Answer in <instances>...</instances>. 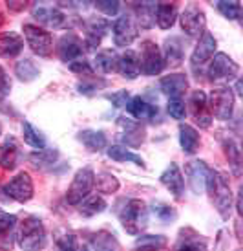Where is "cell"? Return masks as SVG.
<instances>
[{"label":"cell","mask_w":243,"mask_h":251,"mask_svg":"<svg viewBox=\"0 0 243 251\" xmlns=\"http://www.w3.org/2000/svg\"><path fill=\"white\" fill-rule=\"evenodd\" d=\"M33 17L39 22L46 24V26H51V28H61L66 22V17L64 13L59 9V7L53 6H37L33 7Z\"/></svg>","instance_id":"d6986e66"},{"label":"cell","mask_w":243,"mask_h":251,"mask_svg":"<svg viewBox=\"0 0 243 251\" xmlns=\"http://www.w3.org/2000/svg\"><path fill=\"white\" fill-rule=\"evenodd\" d=\"M79 141H83V145L91 151V152H99L106 147V136H104L103 130H81L79 132Z\"/></svg>","instance_id":"f1b7e54d"},{"label":"cell","mask_w":243,"mask_h":251,"mask_svg":"<svg viewBox=\"0 0 243 251\" xmlns=\"http://www.w3.org/2000/svg\"><path fill=\"white\" fill-rule=\"evenodd\" d=\"M152 211H154V215L159 218L163 224H168V222H172L174 218H176V211H174V207H170V205H167V203H154L152 205Z\"/></svg>","instance_id":"7bdbcfd3"},{"label":"cell","mask_w":243,"mask_h":251,"mask_svg":"<svg viewBox=\"0 0 243 251\" xmlns=\"http://www.w3.org/2000/svg\"><path fill=\"white\" fill-rule=\"evenodd\" d=\"M108 156H110L111 160L115 161H132V163H135V165H141V167H145V161H143V158L141 156H137L135 152H132V151H128L126 147L123 145H113L108 149Z\"/></svg>","instance_id":"e575fe53"},{"label":"cell","mask_w":243,"mask_h":251,"mask_svg":"<svg viewBox=\"0 0 243 251\" xmlns=\"http://www.w3.org/2000/svg\"><path fill=\"white\" fill-rule=\"evenodd\" d=\"M22 134H24V141H26L29 147H33V149H37V151L46 149V140H44V136H42L29 121H24V123H22Z\"/></svg>","instance_id":"8d00e7d4"},{"label":"cell","mask_w":243,"mask_h":251,"mask_svg":"<svg viewBox=\"0 0 243 251\" xmlns=\"http://www.w3.org/2000/svg\"><path fill=\"white\" fill-rule=\"evenodd\" d=\"M174 251H207V240L194 229H181Z\"/></svg>","instance_id":"ac0fdd59"},{"label":"cell","mask_w":243,"mask_h":251,"mask_svg":"<svg viewBox=\"0 0 243 251\" xmlns=\"http://www.w3.org/2000/svg\"><path fill=\"white\" fill-rule=\"evenodd\" d=\"M223 151H225V156H227L229 165L232 169V175L240 176L242 175V149H240V143L234 138H227V140H223Z\"/></svg>","instance_id":"83f0119b"},{"label":"cell","mask_w":243,"mask_h":251,"mask_svg":"<svg viewBox=\"0 0 243 251\" xmlns=\"http://www.w3.org/2000/svg\"><path fill=\"white\" fill-rule=\"evenodd\" d=\"M17 242L22 251H41L46 248V229L39 216H26L17 231Z\"/></svg>","instance_id":"7a4b0ae2"},{"label":"cell","mask_w":243,"mask_h":251,"mask_svg":"<svg viewBox=\"0 0 243 251\" xmlns=\"http://www.w3.org/2000/svg\"><path fill=\"white\" fill-rule=\"evenodd\" d=\"M181 21V28L183 31L187 33V35H199L203 33V29H205V11H203L199 6H196V4H188L185 9H183V13L179 17Z\"/></svg>","instance_id":"30bf717a"},{"label":"cell","mask_w":243,"mask_h":251,"mask_svg":"<svg viewBox=\"0 0 243 251\" xmlns=\"http://www.w3.org/2000/svg\"><path fill=\"white\" fill-rule=\"evenodd\" d=\"M79 251H91V248H90V246H83V248H81Z\"/></svg>","instance_id":"f5cc1de1"},{"label":"cell","mask_w":243,"mask_h":251,"mask_svg":"<svg viewBox=\"0 0 243 251\" xmlns=\"http://www.w3.org/2000/svg\"><path fill=\"white\" fill-rule=\"evenodd\" d=\"M205 189L208 191L210 202L214 203L216 211L220 213L223 220H229L230 209H232V191H230V183L227 180V176L210 169L207 176V183Z\"/></svg>","instance_id":"6da1fadb"},{"label":"cell","mask_w":243,"mask_h":251,"mask_svg":"<svg viewBox=\"0 0 243 251\" xmlns=\"http://www.w3.org/2000/svg\"><path fill=\"white\" fill-rule=\"evenodd\" d=\"M57 51H59L61 61H64V63H73V61H79L84 53L81 37L77 35V33H73V31L64 33V35L59 39Z\"/></svg>","instance_id":"8fae6325"},{"label":"cell","mask_w":243,"mask_h":251,"mask_svg":"<svg viewBox=\"0 0 243 251\" xmlns=\"http://www.w3.org/2000/svg\"><path fill=\"white\" fill-rule=\"evenodd\" d=\"M115 70L123 77H126V79H135V77L141 74V72H139L137 53L132 51V50H126L123 55L117 57V68H115Z\"/></svg>","instance_id":"603a6c76"},{"label":"cell","mask_w":243,"mask_h":251,"mask_svg":"<svg viewBox=\"0 0 243 251\" xmlns=\"http://www.w3.org/2000/svg\"><path fill=\"white\" fill-rule=\"evenodd\" d=\"M95 185H97V191L103 193V195H113L119 189V180L110 173H101V175L95 178Z\"/></svg>","instance_id":"ab89813d"},{"label":"cell","mask_w":243,"mask_h":251,"mask_svg":"<svg viewBox=\"0 0 243 251\" xmlns=\"http://www.w3.org/2000/svg\"><path fill=\"white\" fill-rule=\"evenodd\" d=\"M0 134H2V125H0Z\"/></svg>","instance_id":"11a10c76"},{"label":"cell","mask_w":243,"mask_h":251,"mask_svg":"<svg viewBox=\"0 0 243 251\" xmlns=\"http://www.w3.org/2000/svg\"><path fill=\"white\" fill-rule=\"evenodd\" d=\"M139 72H143L145 75H157L165 68V61L161 55L159 46L152 41H145L139 50Z\"/></svg>","instance_id":"5b68a950"},{"label":"cell","mask_w":243,"mask_h":251,"mask_svg":"<svg viewBox=\"0 0 243 251\" xmlns=\"http://www.w3.org/2000/svg\"><path fill=\"white\" fill-rule=\"evenodd\" d=\"M57 246H59V251H77L75 237L73 235H64Z\"/></svg>","instance_id":"f907efd6"},{"label":"cell","mask_w":243,"mask_h":251,"mask_svg":"<svg viewBox=\"0 0 243 251\" xmlns=\"http://www.w3.org/2000/svg\"><path fill=\"white\" fill-rule=\"evenodd\" d=\"M4 195L19 203H26L33 198V180L28 173H19L4 185Z\"/></svg>","instance_id":"ba28073f"},{"label":"cell","mask_w":243,"mask_h":251,"mask_svg":"<svg viewBox=\"0 0 243 251\" xmlns=\"http://www.w3.org/2000/svg\"><path fill=\"white\" fill-rule=\"evenodd\" d=\"M207 74L210 81H232L240 74V66L227 53H216Z\"/></svg>","instance_id":"9c48e42d"},{"label":"cell","mask_w":243,"mask_h":251,"mask_svg":"<svg viewBox=\"0 0 243 251\" xmlns=\"http://www.w3.org/2000/svg\"><path fill=\"white\" fill-rule=\"evenodd\" d=\"M155 6L152 2H141V4H133V11L137 15V24L143 29H148L154 26L155 22Z\"/></svg>","instance_id":"f546056e"},{"label":"cell","mask_w":243,"mask_h":251,"mask_svg":"<svg viewBox=\"0 0 243 251\" xmlns=\"http://www.w3.org/2000/svg\"><path fill=\"white\" fill-rule=\"evenodd\" d=\"M19 156H21V151H19L17 141L13 138H7L0 145V167L4 171H13L19 163Z\"/></svg>","instance_id":"7402d4cb"},{"label":"cell","mask_w":243,"mask_h":251,"mask_svg":"<svg viewBox=\"0 0 243 251\" xmlns=\"http://www.w3.org/2000/svg\"><path fill=\"white\" fill-rule=\"evenodd\" d=\"M108 31V21L104 19H91L86 24V46L90 50H93L95 46L101 44L103 37Z\"/></svg>","instance_id":"484cf974"},{"label":"cell","mask_w":243,"mask_h":251,"mask_svg":"<svg viewBox=\"0 0 243 251\" xmlns=\"http://www.w3.org/2000/svg\"><path fill=\"white\" fill-rule=\"evenodd\" d=\"M24 48V39L19 33H2L0 35V57L9 59V57H17Z\"/></svg>","instance_id":"cb8c5ba5"},{"label":"cell","mask_w":243,"mask_h":251,"mask_svg":"<svg viewBox=\"0 0 243 251\" xmlns=\"http://www.w3.org/2000/svg\"><path fill=\"white\" fill-rule=\"evenodd\" d=\"M119 126V138L123 143H126L128 147H139L145 141V126L141 125L139 121L130 118H119L117 121Z\"/></svg>","instance_id":"4fadbf2b"},{"label":"cell","mask_w":243,"mask_h":251,"mask_svg":"<svg viewBox=\"0 0 243 251\" xmlns=\"http://www.w3.org/2000/svg\"><path fill=\"white\" fill-rule=\"evenodd\" d=\"M167 246V238L163 235H143L135 240V251H161Z\"/></svg>","instance_id":"1f68e13d"},{"label":"cell","mask_w":243,"mask_h":251,"mask_svg":"<svg viewBox=\"0 0 243 251\" xmlns=\"http://www.w3.org/2000/svg\"><path fill=\"white\" fill-rule=\"evenodd\" d=\"M168 114H170L174 119L185 118V114H187V106H185V103L181 101V98L170 99V101H168Z\"/></svg>","instance_id":"f6af8a7d"},{"label":"cell","mask_w":243,"mask_h":251,"mask_svg":"<svg viewBox=\"0 0 243 251\" xmlns=\"http://www.w3.org/2000/svg\"><path fill=\"white\" fill-rule=\"evenodd\" d=\"M214 50H216V39L212 33H208V31H203L201 33V39L198 42V46L196 50L192 51V57H190V64H192V70L198 72L201 66L212 59L214 55Z\"/></svg>","instance_id":"5bb4252c"},{"label":"cell","mask_w":243,"mask_h":251,"mask_svg":"<svg viewBox=\"0 0 243 251\" xmlns=\"http://www.w3.org/2000/svg\"><path fill=\"white\" fill-rule=\"evenodd\" d=\"M188 106H190V114H192L196 123L201 128H208L210 123H212V114H210V108H208L207 94L201 90L192 92L190 99H188Z\"/></svg>","instance_id":"7c38bea8"},{"label":"cell","mask_w":243,"mask_h":251,"mask_svg":"<svg viewBox=\"0 0 243 251\" xmlns=\"http://www.w3.org/2000/svg\"><path fill=\"white\" fill-rule=\"evenodd\" d=\"M2 22H4V17H2V13H0V26H2Z\"/></svg>","instance_id":"db71d44e"},{"label":"cell","mask_w":243,"mask_h":251,"mask_svg":"<svg viewBox=\"0 0 243 251\" xmlns=\"http://www.w3.org/2000/svg\"><path fill=\"white\" fill-rule=\"evenodd\" d=\"M90 248L91 251H119V244L115 237L106 233V231H99L91 237Z\"/></svg>","instance_id":"d6a6232c"},{"label":"cell","mask_w":243,"mask_h":251,"mask_svg":"<svg viewBox=\"0 0 243 251\" xmlns=\"http://www.w3.org/2000/svg\"><path fill=\"white\" fill-rule=\"evenodd\" d=\"M170 66H177L183 61V44H181L179 37H170L165 42V59Z\"/></svg>","instance_id":"836d02e7"},{"label":"cell","mask_w":243,"mask_h":251,"mask_svg":"<svg viewBox=\"0 0 243 251\" xmlns=\"http://www.w3.org/2000/svg\"><path fill=\"white\" fill-rule=\"evenodd\" d=\"M11 90V79L7 77L6 70L0 66V98H6Z\"/></svg>","instance_id":"c3c4849f"},{"label":"cell","mask_w":243,"mask_h":251,"mask_svg":"<svg viewBox=\"0 0 243 251\" xmlns=\"http://www.w3.org/2000/svg\"><path fill=\"white\" fill-rule=\"evenodd\" d=\"M117 68V55L111 50H103L95 55V70L101 74H110Z\"/></svg>","instance_id":"d590c367"},{"label":"cell","mask_w":243,"mask_h":251,"mask_svg":"<svg viewBox=\"0 0 243 251\" xmlns=\"http://www.w3.org/2000/svg\"><path fill=\"white\" fill-rule=\"evenodd\" d=\"M161 183L172 193L176 198H181L185 193V178L181 175V169L177 167V163H170L159 176Z\"/></svg>","instance_id":"e0dca14e"},{"label":"cell","mask_w":243,"mask_h":251,"mask_svg":"<svg viewBox=\"0 0 243 251\" xmlns=\"http://www.w3.org/2000/svg\"><path fill=\"white\" fill-rule=\"evenodd\" d=\"M24 37H26V42L31 48V51L37 53L39 57H49L53 53V39L46 29L33 26V24H26L24 26Z\"/></svg>","instance_id":"52a82bcc"},{"label":"cell","mask_w":243,"mask_h":251,"mask_svg":"<svg viewBox=\"0 0 243 251\" xmlns=\"http://www.w3.org/2000/svg\"><path fill=\"white\" fill-rule=\"evenodd\" d=\"M57 158H59V152H57V151H46V149H42V151H39V152L29 154V161L33 163L35 167L53 165Z\"/></svg>","instance_id":"60d3db41"},{"label":"cell","mask_w":243,"mask_h":251,"mask_svg":"<svg viewBox=\"0 0 243 251\" xmlns=\"http://www.w3.org/2000/svg\"><path fill=\"white\" fill-rule=\"evenodd\" d=\"M199 132L196 130L194 126L187 125V123H181L179 125V143H181V149L185 151L187 154H194L198 151V147H199Z\"/></svg>","instance_id":"4316f807"},{"label":"cell","mask_w":243,"mask_h":251,"mask_svg":"<svg viewBox=\"0 0 243 251\" xmlns=\"http://www.w3.org/2000/svg\"><path fill=\"white\" fill-rule=\"evenodd\" d=\"M218 9L223 13V17H227L230 21H236V19H240V15H242V6H240V2H236V0H232V2L220 0L218 2Z\"/></svg>","instance_id":"b9f144b4"},{"label":"cell","mask_w":243,"mask_h":251,"mask_svg":"<svg viewBox=\"0 0 243 251\" xmlns=\"http://www.w3.org/2000/svg\"><path fill=\"white\" fill-rule=\"evenodd\" d=\"M177 19V7L174 4H157L155 6V22L161 29H170Z\"/></svg>","instance_id":"4dcf8cb0"},{"label":"cell","mask_w":243,"mask_h":251,"mask_svg":"<svg viewBox=\"0 0 243 251\" xmlns=\"http://www.w3.org/2000/svg\"><path fill=\"white\" fill-rule=\"evenodd\" d=\"M121 224L130 235H141V231L146 229L148 226V207L143 200L132 198L125 203V207L119 213Z\"/></svg>","instance_id":"3957f363"},{"label":"cell","mask_w":243,"mask_h":251,"mask_svg":"<svg viewBox=\"0 0 243 251\" xmlns=\"http://www.w3.org/2000/svg\"><path fill=\"white\" fill-rule=\"evenodd\" d=\"M126 112L135 119H154L157 116V106L145 101L143 98H132L126 103Z\"/></svg>","instance_id":"44dd1931"},{"label":"cell","mask_w":243,"mask_h":251,"mask_svg":"<svg viewBox=\"0 0 243 251\" xmlns=\"http://www.w3.org/2000/svg\"><path fill=\"white\" fill-rule=\"evenodd\" d=\"M17 226V216L0 209V250H9L13 246V229Z\"/></svg>","instance_id":"d4e9b609"},{"label":"cell","mask_w":243,"mask_h":251,"mask_svg":"<svg viewBox=\"0 0 243 251\" xmlns=\"http://www.w3.org/2000/svg\"><path fill=\"white\" fill-rule=\"evenodd\" d=\"M99 86H104V81H95V77L91 79V83H79L77 84V88L81 94H93L95 90H99Z\"/></svg>","instance_id":"7dc6e473"},{"label":"cell","mask_w":243,"mask_h":251,"mask_svg":"<svg viewBox=\"0 0 243 251\" xmlns=\"http://www.w3.org/2000/svg\"><path fill=\"white\" fill-rule=\"evenodd\" d=\"M210 114H214L218 119L227 121L232 118L234 110V94L229 86H218L210 92V98H207Z\"/></svg>","instance_id":"8992f818"},{"label":"cell","mask_w":243,"mask_h":251,"mask_svg":"<svg viewBox=\"0 0 243 251\" xmlns=\"http://www.w3.org/2000/svg\"><path fill=\"white\" fill-rule=\"evenodd\" d=\"M95 7L99 11H103L104 15L108 17H113V15L119 13V2L115 0H101V2H95Z\"/></svg>","instance_id":"bcb514c9"},{"label":"cell","mask_w":243,"mask_h":251,"mask_svg":"<svg viewBox=\"0 0 243 251\" xmlns=\"http://www.w3.org/2000/svg\"><path fill=\"white\" fill-rule=\"evenodd\" d=\"M7 6L11 7V9H22V7H26V2H24V4H13V2H9Z\"/></svg>","instance_id":"816d5d0a"},{"label":"cell","mask_w":243,"mask_h":251,"mask_svg":"<svg viewBox=\"0 0 243 251\" xmlns=\"http://www.w3.org/2000/svg\"><path fill=\"white\" fill-rule=\"evenodd\" d=\"M159 86L161 90H163V94H167L170 99H177L188 88V79L183 74H172V75L163 77Z\"/></svg>","instance_id":"ffe728a7"},{"label":"cell","mask_w":243,"mask_h":251,"mask_svg":"<svg viewBox=\"0 0 243 251\" xmlns=\"http://www.w3.org/2000/svg\"><path fill=\"white\" fill-rule=\"evenodd\" d=\"M111 31H113V41L117 46H128V44H132V41L137 39V28L133 24L132 17H128V15L119 17L117 21L113 22Z\"/></svg>","instance_id":"2e32d148"},{"label":"cell","mask_w":243,"mask_h":251,"mask_svg":"<svg viewBox=\"0 0 243 251\" xmlns=\"http://www.w3.org/2000/svg\"><path fill=\"white\" fill-rule=\"evenodd\" d=\"M15 74L19 75V79H21V81H24V83H29V81L37 79L41 72H39L37 64H35L31 59H21V61L17 63V66H15Z\"/></svg>","instance_id":"74e56055"},{"label":"cell","mask_w":243,"mask_h":251,"mask_svg":"<svg viewBox=\"0 0 243 251\" xmlns=\"http://www.w3.org/2000/svg\"><path fill=\"white\" fill-rule=\"evenodd\" d=\"M210 169L207 167V163L201 160L188 161L185 165V176H187L190 189L194 191L196 195H201L205 193V183H207V176Z\"/></svg>","instance_id":"9a60e30c"},{"label":"cell","mask_w":243,"mask_h":251,"mask_svg":"<svg viewBox=\"0 0 243 251\" xmlns=\"http://www.w3.org/2000/svg\"><path fill=\"white\" fill-rule=\"evenodd\" d=\"M93 185H95V175H93L91 167L79 169L75 173V176H73V181H71V185H69L68 193H66L68 203H71V205L81 203L84 198H88Z\"/></svg>","instance_id":"277c9868"},{"label":"cell","mask_w":243,"mask_h":251,"mask_svg":"<svg viewBox=\"0 0 243 251\" xmlns=\"http://www.w3.org/2000/svg\"><path fill=\"white\" fill-rule=\"evenodd\" d=\"M69 70L73 72V74H77V75H84L86 79H88V77H95L93 66H91L88 61H84V59H79V61L69 63Z\"/></svg>","instance_id":"ee69618b"},{"label":"cell","mask_w":243,"mask_h":251,"mask_svg":"<svg viewBox=\"0 0 243 251\" xmlns=\"http://www.w3.org/2000/svg\"><path fill=\"white\" fill-rule=\"evenodd\" d=\"M104 209H106V202L103 200V196H90L84 202H81L79 213L83 216H95L103 213Z\"/></svg>","instance_id":"f35d334b"},{"label":"cell","mask_w":243,"mask_h":251,"mask_svg":"<svg viewBox=\"0 0 243 251\" xmlns=\"http://www.w3.org/2000/svg\"><path fill=\"white\" fill-rule=\"evenodd\" d=\"M106 99L111 101L113 106H125L128 103V92L123 90V92H115V94H108Z\"/></svg>","instance_id":"681fc988"}]
</instances>
